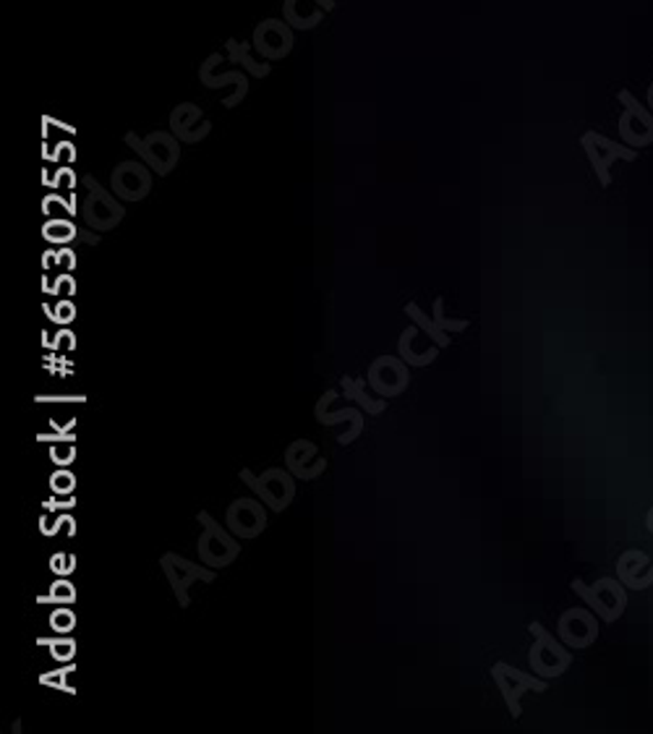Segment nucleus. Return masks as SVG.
<instances>
[{
	"label": "nucleus",
	"instance_id": "obj_36",
	"mask_svg": "<svg viewBox=\"0 0 653 734\" xmlns=\"http://www.w3.org/2000/svg\"><path fill=\"white\" fill-rule=\"evenodd\" d=\"M53 351L56 353H73L77 351V335H73L71 330H60L56 332V337H53Z\"/></svg>",
	"mask_w": 653,
	"mask_h": 734
},
{
	"label": "nucleus",
	"instance_id": "obj_6",
	"mask_svg": "<svg viewBox=\"0 0 653 734\" xmlns=\"http://www.w3.org/2000/svg\"><path fill=\"white\" fill-rule=\"evenodd\" d=\"M369 387L374 395L379 398H398L403 395L411 385V374H408V364L400 356H379L369 364L366 371Z\"/></svg>",
	"mask_w": 653,
	"mask_h": 734
},
{
	"label": "nucleus",
	"instance_id": "obj_35",
	"mask_svg": "<svg viewBox=\"0 0 653 734\" xmlns=\"http://www.w3.org/2000/svg\"><path fill=\"white\" fill-rule=\"evenodd\" d=\"M50 294L53 296H73V294H77V280H73L71 272H60L56 280H53Z\"/></svg>",
	"mask_w": 653,
	"mask_h": 734
},
{
	"label": "nucleus",
	"instance_id": "obj_15",
	"mask_svg": "<svg viewBox=\"0 0 653 734\" xmlns=\"http://www.w3.org/2000/svg\"><path fill=\"white\" fill-rule=\"evenodd\" d=\"M492 677H494L496 688L502 690V698L507 701L509 711H513V716H518V713H520V696H523V692L543 688V685L536 683L534 677L523 675V672L507 667V664H494Z\"/></svg>",
	"mask_w": 653,
	"mask_h": 734
},
{
	"label": "nucleus",
	"instance_id": "obj_17",
	"mask_svg": "<svg viewBox=\"0 0 653 734\" xmlns=\"http://www.w3.org/2000/svg\"><path fill=\"white\" fill-rule=\"evenodd\" d=\"M199 81L204 87H209V90H220V87H226V84H236V92L230 94V98L222 100V105L226 107L241 105L249 94V77L243 71H228V73H217L215 77V73L207 71V68H199Z\"/></svg>",
	"mask_w": 653,
	"mask_h": 734
},
{
	"label": "nucleus",
	"instance_id": "obj_10",
	"mask_svg": "<svg viewBox=\"0 0 653 734\" xmlns=\"http://www.w3.org/2000/svg\"><path fill=\"white\" fill-rule=\"evenodd\" d=\"M254 50L264 60H283L294 50V26L280 19H267L254 30Z\"/></svg>",
	"mask_w": 653,
	"mask_h": 734
},
{
	"label": "nucleus",
	"instance_id": "obj_30",
	"mask_svg": "<svg viewBox=\"0 0 653 734\" xmlns=\"http://www.w3.org/2000/svg\"><path fill=\"white\" fill-rule=\"evenodd\" d=\"M50 628H53V633H58V635H71L73 633V628H77V615H73V609H68V607H58V609H53V615H50Z\"/></svg>",
	"mask_w": 653,
	"mask_h": 734
},
{
	"label": "nucleus",
	"instance_id": "obj_1",
	"mask_svg": "<svg viewBox=\"0 0 653 734\" xmlns=\"http://www.w3.org/2000/svg\"><path fill=\"white\" fill-rule=\"evenodd\" d=\"M196 520L202 523V536L199 543H196V552H199V562H204L207 567L213 570H222L228 565H233L241 554V539L228 531V526L222 528L209 513L196 515Z\"/></svg>",
	"mask_w": 653,
	"mask_h": 734
},
{
	"label": "nucleus",
	"instance_id": "obj_20",
	"mask_svg": "<svg viewBox=\"0 0 653 734\" xmlns=\"http://www.w3.org/2000/svg\"><path fill=\"white\" fill-rule=\"evenodd\" d=\"M560 635L570 645H583L591 638V620L583 611H568L560 620Z\"/></svg>",
	"mask_w": 653,
	"mask_h": 734
},
{
	"label": "nucleus",
	"instance_id": "obj_4",
	"mask_svg": "<svg viewBox=\"0 0 653 734\" xmlns=\"http://www.w3.org/2000/svg\"><path fill=\"white\" fill-rule=\"evenodd\" d=\"M81 183L87 186L84 202H81V220H84V226L90 230H100V233H107V230L121 226L126 209L115 202V194L102 188L92 175H81Z\"/></svg>",
	"mask_w": 653,
	"mask_h": 734
},
{
	"label": "nucleus",
	"instance_id": "obj_19",
	"mask_svg": "<svg viewBox=\"0 0 653 734\" xmlns=\"http://www.w3.org/2000/svg\"><path fill=\"white\" fill-rule=\"evenodd\" d=\"M228 60L230 64H241L251 77L264 79L272 73V64H260V60L251 58V45L238 43V39H228Z\"/></svg>",
	"mask_w": 653,
	"mask_h": 734
},
{
	"label": "nucleus",
	"instance_id": "obj_38",
	"mask_svg": "<svg viewBox=\"0 0 653 734\" xmlns=\"http://www.w3.org/2000/svg\"><path fill=\"white\" fill-rule=\"evenodd\" d=\"M50 158L53 162H60V165H66V162H77V147L64 141V145L56 147V152H53Z\"/></svg>",
	"mask_w": 653,
	"mask_h": 734
},
{
	"label": "nucleus",
	"instance_id": "obj_39",
	"mask_svg": "<svg viewBox=\"0 0 653 734\" xmlns=\"http://www.w3.org/2000/svg\"><path fill=\"white\" fill-rule=\"evenodd\" d=\"M73 505H77V500H66V502L50 500V502H45V509L47 513H58V509H71Z\"/></svg>",
	"mask_w": 653,
	"mask_h": 734
},
{
	"label": "nucleus",
	"instance_id": "obj_23",
	"mask_svg": "<svg viewBox=\"0 0 653 734\" xmlns=\"http://www.w3.org/2000/svg\"><path fill=\"white\" fill-rule=\"evenodd\" d=\"M79 594H77V586H73L68 577H58L56 583H53L50 590H47L45 596H37V604H56V607H71V604H77Z\"/></svg>",
	"mask_w": 653,
	"mask_h": 734
},
{
	"label": "nucleus",
	"instance_id": "obj_34",
	"mask_svg": "<svg viewBox=\"0 0 653 734\" xmlns=\"http://www.w3.org/2000/svg\"><path fill=\"white\" fill-rule=\"evenodd\" d=\"M53 188H64L68 194L77 192V173H73V168H58L56 175H53Z\"/></svg>",
	"mask_w": 653,
	"mask_h": 734
},
{
	"label": "nucleus",
	"instance_id": "obj_2",
	"mask_svg": "<svg viewBox=\"0 0 653 734\" xmlns=\"http://www.w3.org/2000/svg\"><path fill=\"white\" fill-rule=\"evenodd\" d=\"M238 479L247 484L251 492L267 505L272 513H283L296 500V475L288 468H267L262 475H256L249 468H241Z\"/></svg>",
	"mask_w": 653,
	"mask_h": 734
},
{
	"label": "nucleus",
	"instance_id": "obj_22",
	"mask_svg": "<svg viewBox=\"0 0 653 734\" xmlns=\"http://www.w3.org/2000/svg\"><path fill=\"white\" fill-rule=\"evenodd\" d=\"M79 236L81 228L77 222L66 220V217H53V220H47L43 228V238L47 243H71L79 241Z\"/></svg>",
	"mask_w": 653,
	"mask_h": 734
},
{
	"label": "nucleus",
	"instance_id": "obj_5",
	"mask_svg": "<svg viewBox=\"0 0 653 734\" xmlns=\"http://www.w3.org/2000/svg\"><path fill=\"white\" fill-rule=\"evenodd\" d=\"M160 567L162 573H165L170 588H173L175 599H179V607L186 609L188 604H192V596H188V590H192L194 583H213L215 581V570L213 567H204L196 565V562L186 560V557H179L175 552H165L160 557Z\"/></svg>",
	"mask_w": 653,
	"mask_h": 734
},
{
	"label": "nucleus",
	"instance_id": "obj_26",
	"mask_svg": "<svg viewBox=\"0 0 653 734\" xmlns=\"http://www.w3.org/2000/svg\"><path fill=\"white\" fill-rule=\"evenodd\" d=\"M77 251L73 249H58V251H45L43 254V269L50 272L53 267L60 272H73L77 269Z\"/></svg>",
	"mask_w": 653,
	"mask_h": 734
},
{
	"label": "nucleus",
	"instance_id": "obj_24",
	"mask_svg": "<svg viewBox=\"0 0 653 734\" xmlns=\"http://www.w3.org/2000/svg\"><path fill=\"white\" fill-rule=\"evenodd\" d=\"M37 645H45L50 656L60 664H68L77 658V641L71 635H53V638H37Z\"/></svg>",
	"mask_w": 653,
	"mask_h": 734
},
{
	"label": "nucleus",
	"instance_id": "obj_7",
	"mask_svg": "<svg viewBox=\"0 0 653 734\" xmlns=\"http://www.w3.org/2000/svg\"><path fill=\"white\" fill-rule=\"evenodd\" d=\"M335 400H337V390H326L324 395L317 400L314 418L322 426H345V432L337 434L335 439H337V445L348 447L360 437V434H364L366 418H364V411H356V408H345V411H330Z\"/></svg>",
	"mask_w": 653,
	"mask_h": 734
},
{
	"label": "nucleus",
	"instance_id": "obj_8",
	"mask_svg": "<svg viewBox=\"0 0 653 734\" xmlns=\"http://www.w3.org/2000/svg\"><path fill=\"white\" fill-rule=\"evenodd\" d=\"M267 505L256 497V500H249V497H241L236 502H230L228 505V513H226V526L228 531L238 536L241 541H249V539H256V536L264 534V528H267Z\"/></svg>",
	"mask_w": 653,
	"mask_h": 734
},
{
	"label": "nucleus",
	"instance_id": "obj_32",
	"mask_svg": "<svg viewBox=\"0 0 653 734\" xmlns=\"http://www.w3.org/2000/svg\"><path fill=\"white\" fill-rule=\"evenodd\" d=\"M50 570H53V575H58V577L73 575V570H77V554L56 552L50 557Z\"/></svg>",
	"mask_w": 653,
	"mask_h": 734
},
{
	"label": "nucleus",
	"instance_id": "obj_18",
	"mask_svg": "<svg viewBox=\"0 0 653 734\" xmlns=\"http://www.w3.org/2000/svg\"><path fill=\"white\" fill-rule=\"evenodd\" d=\"M366 385H369V379H356V377H343V382H340L345 398H351L353 403H356L364 413H369V416H379V413H385L387 398L369 395V392H366Z\"/></svg>",
	"mask_w": 653,
	"mask_h": 734
},
{
	"label": "nucleus",
	"instance_id": "obj_11",
	"mask_svg": "<svg viewBox=\"0 0 653 734\" xmlns=\"http://www.w3.org/2000/svg\"><path fill=\"white\" fill-rule=\"evenodd\" d=\"M285 468L298 481H317L326 471V460L319 455V447L311 439H294L285 447Z\"/></svg>",
	"mask_w": 653,
	"mask_h": 734
},
{
	"label": "nucleus",
	"instance_id": "obj_16",
	"mask_svg": "<svg viewBox=\"0 0 653 734\" xmlns=\"http://www.w3.org/2000/svg\"><path fill=\"white\" fill-rule=\"evenodd\" d=\"M324 13L326 11L317 0H283V19L294 30H314V26L322 24Z\"/></svg>",
	"mask_w": 653,
	"mask_h": 734
},
{
	"label": "nucleus",
	"instance_id": "obj_31",
	"mask_svg": "<svg viewBox=\"0 0 653 734\" xmlns=\"http://www.w3.org/2000/svg\"><path fill=\"white\" fill-rule=\"evenodd\" d=\"M50 460H53V463H56L58 468L73 466V460H77V445H73L71 439L53 441V445H50Z\"/></svg>",
	"mask_w": 653,
	"mask_h": 734
},
{
	"label": "nucleus",
	"instance_id": "obj_27",
	"mask_svg": "<svg viewBox=\"0 0 653 734\" xmlns=\"http://www.w3.org/2000/svg\"><path fill=\"white\" fill-rule=\"evenodd\" d=\"M43 213H45V215H53V213H66L68 217H77V215H81V209H79V196H77V192H73V194H68V199H64V196H58V194H50V196H45V199H43Z\"/></svg>",
	"mask_w": 653,
	"mask_h": 734
},
{
	"label": "nucleus",
	"instance_id": "obj_21",
	"mask_svg": "<svg viewBox=\"0 0 653 734\" xmlns=\"http://www.w3.org/2000/svg\"><path fill=\"white\" fill-rule=\"evenodd\" d=\"M405 314H408V319H411L413 324H419V328L424 330L426 335L439 345V348H447V345H450V335H447V332L442 330L437 322H434V317H428L419 303H413V301L405 303Z\"/></svg>",
	"mask_w": 653,
	"mask_h": 734
},
{
	"label": "nucleus",
	"instance_id": "obj_28",
	"mask_svg": "<svg viewBox=\"0 0 653 734\" xmlns=\"http://www.w3.org/2000/svg\"><path fill=\"white\" fill-rule=\"evenodd\" d=\"M434 322L439 324L447 335H458V332L468 330V319H452L450 314H445V298H437L434 301Z\"/></svg>",
	"mask_w": 653,
	"mask_h": 734
},
{
	"label": "nucleus",
	"instance_id": "obj_40",
	"mask_svg": "<svg viewBox=\"0 0 653 734\" xmlns=\"http://www.w3.org/2000/svg\"><path fill=\"white\" fill-rule=\"evenodd\" d=\"M317 3H319V5H322V9H324L326 13H330V11H335V5H337V3H335V0H317Z\"/></svg>",
	"mask_w": 653,
	"mask_h": 734
},
{
	"label": "nucleus",
	"instance_id": "obj_33",
	"mask_svg": "<svg viewBox=\"0 0 653 734\" xmlns=\"http://www.w3.org/2000/svg\"><path fill=\"white\" fill-rule=\"evenodd\" d=\"M53 319V322L56 324H71L73 319H77V306H73V301H68V298H64V301H58L56 303V309H53V314H47Z\"/></svg>",
	"mask_w": 653,
	"mask_h": 734
},
{
	"label": "nucleus",
	"instance_id": "obj_37",
	"mask_svg": "<svg viewBox=\"0 0 653 734\" xmlns=\"http://www.w3.org/2000/svg\"><path fill=\"white\" fill-rule=\"evenodd\" d=\"M77 536V520L71 518V515H58V518H53V528H50V536Z\"/></svg>",
	"mask_w": 653,
	"mask_h": 734
},
{
	"label": "nucleus",
	"instance_id": "obj_3",
	"mask_svg": "<svg viewBox=\"0 0 653 734\" xmlns=\"http://www.w3.org/2000/svg\"><path fill=\"white\" fill-rule=\"evenodd\" d=\"M126 145L139 154L141 162H147L152 168V173H158L160 179L173 173V168L181 160V147L173 131H152L149 136H136L134 131L126 134Z\"/></svg>",
	"mask_w": 653,
	"mask_h": 734
},
{
	"label": "nucleus",
	"instance_id": "obj_29",
	"mask_svg": "<svg viewBox=\"0 0 653 734\" xmlns=\"http://www.w3.org/2000/svg\"><path fill=\"white\" fill-rule=\"evenodd\" d=\"M50 492L58 494V497H68V494L77 492V475L68 468H56L50 475Z\"/></svg>",
	"mask_w": 653,
	"mask_h": 734
},
{
	"label": "nucleus",
	"instance_id": "obj_9",
	"mask_svg": "<svg viewBox=\"0 0 653 734\" xmlns=\"http://www.w3.org/2000/svg\"><path fill=\"white\" fill-rule=\"evenodd\" d=\"M111 188L121 202H141L152 192V168L147 162L126 160L113 170Z\"/></svg>",
	"mask_w": 653,
	"mask_h": 734
},
{
	"label": "nucleus",
	"instance_id": "obj_12",
	"mask_svg": "<svg viewBox=\"0 0 653 734\" xmlns=\"http://www.w3.org/2000/svg\"><path fill=\"white\" fill-rule=\"evenodd\" d=\"M170 131L175 134V139L183 145H199L202 139H207L213 131V124L204 121L202 107L192 105V102H183L170 113Z\"/></svg>",
	"mask_w": 653,
	"mask_h": 734
},
{
	"label": "nucleus",
	"instance_id": "obj_13",
	"mask_svg": "<svg viewBox=\"0 0 653 734\" xmlns=\"http://www.w3.org/2000/svg\"><path fill=\"white\" fill-rule=\"evenodd\" d=\"M398 356L403 358L408 366H416V369H421V366H428L437 362L439 345L434 343V340L428 337L426 332L419 328V324H413V328H408L398 340Z\"/></svg>",
	"mask_w": 653,
	"mask_h": 734
},
{
	"label": "nucleus",
	"instance_id": "obj_25",
	"mask_svg": "<svg viewBox=\"0 0 653 734\" xmlns=\"http://www.w3.org/2000/svg\"><path fill=\"white\" fill-rule=\"evenodd\" d=\"M73 672H77V667H73V664L68 662V664H64V667H60V669H50V672H45V675H39V685H43V688H50V690L66 692V696H77V690H73V685L68 683V679H71Z\"/></svg>",
	"mask_w": 653,
	"mask_h": 734
},
{
	"label": "nucleus",
	"instance_id": "obj_14",
	"mask_svg": "<svg viewBox=\"0 0 653 734\" xmlns=\"http://www.w3.org/2000/svg\"><path fill=\"white\" fill-rule=\"evenodd\" d=\"M536 633V643H534V651H530V667H534L539 675H547V677H554L560 675V672L568 667L570 656L564 654L560 645L554 643L552 635H547L539 624H534L530 628Z\"/></svg>",
	"mask_w": 653,
	"mask_h": 734
}]
</instances>
